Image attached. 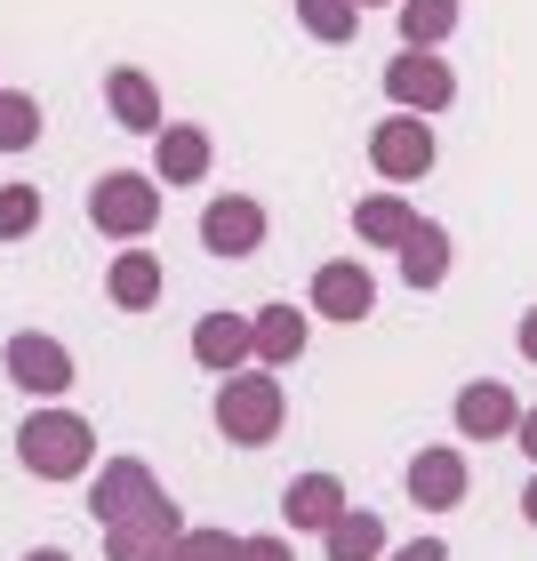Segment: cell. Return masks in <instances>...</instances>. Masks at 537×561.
<instances>
[{"label":"cell","mask_w":537,"mask_h":561,"mask_svg":"<svg viewBox=\"0 0 537 561\" xmlns=\"http://www.w3.org/2000/svg\"><path fill=\"white\" fill-rule=\"evenodd\" d=\"M386 561H449V546H442V538H409V546L386 553Z\"/></svg>","instance_id":"28"},{"label":"cell","mask_w":537,"mask_h":561,"mask_svg":"<svg viewBox=\"0 0 537 561\" xmlns=\"http://www.w3.org/2000/svg\"><path fill=\"white\" fill-rule=\"evenodd\" d=\"M409 225H418V209H409L401 193H362L353 201V233H362L369 249H401Z\"/></svg>","instance_id":"21"},{"label":"cell","mask_w":537,"mask_h":561,"mask_svg":"<svg viewBox=\"0 0 537 561\" xmlns=\"http://www.w3.org/2000/svg\"><path fill=\"white\" fill-rule=\"evenodd\" d=\"M16 457H24V473H41V481H81L96 466V425L81 410H33L16 425Z\"/></svg>","instance_id":"1"},{"label":"cell","mask_w":537,"mask_h":561,"mask_svg":"<svg viewBox=\"0 0 537 561\" xmlns=\"http://www.w3.org/2000/svg\"><path fill=\"white\" fill-rule=\"evenodd\" d=\"M297 24H305L321 48H345L353 33H362V9H353V0H297Z\"/></svg>","instance_id":"23"},{"label":"cell","mask_w":537,"mask_h":561,"mask_svg":"<svg viewBox=\"0 0 537 561\" xmlns=\"http://www.w3.org/2000/svg\"><path fill=\"white\" fill-rule=\"evenodd\" d=\"M89 225L121 249H145V233L161 225V185H152L145 169H105L89 185Z\"/></svg>","instance_id":"3"},{"label":"cell","mask_w":537,"mask_h":561,"mask_svg":"<svg viewBox=\"0 0 537 561\" xmlns=\"http://www.w3.org/2000/svg\"><path fill=\"white\" fill-rule=\"evenodd\" d=\"M41 193L33 185H0V241H33L41 233Z\"/></svg>","instance_id":"25"},{"label":"cell","mask_w":537,"mask_h":561,"mask_svg":"<svg viewBox=\"0 0 537 561\" xmlns=\"http://www.w3.org/2000/svg\"><path fill=\"white\" fill-rule=\"evenodd\" d=\"M209 161H217V145H209V129L201 121H169L161 137H152V185H201L209 176Z\"/></svg>","instance_id":"14"},{"label":"cell","mask_w":537,"mask_h":561,"mask_svg":"<svg viewBox=\"0 0 537 561\" xmlns=\"http://www.w3.org/2000/svg\"><path fill=\"white\" fill-rule=\"evenodd\" d=\"M241 561H297V553H289L281 529H265V538H241Z\"/></svg>","instance_id":"27"},{"label":"cell","mask_w":537,"mask_h":561,"mask_svg":"<svg viewBox=\"0 0 537 561\" xmlns=\"http://www.w3.org/2000/svg\"><path fill=\"white\" fill-rule=\"evenodd\" d=\"M313 313L321 321H369V305H377V280H369V265H353V257H329L321 273H313Z\"/></svg>","instance_id":"13"},{"label":"cell","mask_w":537,"mask_h":561,"mask_svg":"<svg viewBox=\"0 0 537 561\" xmlns=\"http://www.w3.org/2000/svg\"><path fill=\"white\" fill-rule=\"evenodd\" d=\"M152 490H161V481H152V466H145V457H105V466H96V490H89V514H96V529L129 522Z\"/></svg>","instance_id":"10"},{"label":"cell","mask_w":537,"mask_h":561,"mask_svg":"<svg viewBox=\"0 0 537 561\" xmlns=\"http://www.w3.org/2000/svg\"><path fill=\"white\" fill-rule=\"evenodd\" d=\"M433 161H442V145H433V121H418V113H386V121L369 129V169L386 176V193L418 185Z\"/></svg>","instance_id":"4"},{"label":"cell","mask_w":537,"mask_h":561,"mask_svg":"<svg viewBox=\"0 0 537 561\" xmlns=\"http://www.w3.org/2000/svg\"><path fill=\"white\" fill-rule=\"evenodd\" d=\"M9 377H16L33 401H65L81 369H72V353H65L57 337H41V329H16V337H9Z\"/></svg>","instance_id":"7"},{"label":"cell","mask_w":537,"mask_h":561,"mask_svg":"<svg viewBox=\"0 0 537 561\" xmlns=\"http://www.w3.org/2000/svg\"><path fill=\"white\" fill-rule=\"evenodd\" d=\"M377 81H386V105L418 113V121H433L442 105H457V72H449V57H425V48H401V57L377 72Z\"/></svg>","instance_id":"6"},{"label":"cell","mask_w":537,"mask_h":561,"mask_svg":"<svg viewBox=\"0 0 537 561\" xmlns=\"http://www.w3.org/2000/svg\"><path fill=\"white\" fill-rule=\"evenodd\" d=\"M41 105H33V89H0V152H33L41 145Z\"/></svg>","instance_id":"24"},{"label":"cell","mask_w":537,"mask_h":561,"mask_svg":"<svg viewBox=\"0 0 537 561\" xmlns=\"http://www.w3.org/2000/svg\"><path fill=\"white\" fill-rule=\"evenodd\" d=\"M176 538H185V514L169 490H152L129 522L105 529V561H176Z\"/></svg>","instance_id":"5"},{"label":"cell","mask_w":537,"mask_h":561,"mask_svg":"<svg viewBox=\"0 0 537 561\" xmlns=\"http://www.w3.org/2000/svg\"><path fill=\"white\" fill-rule=\"evenodd\" d=\"M201 241H209V257H258L265 249V201L217 193L209 209H201Z\"/></svg>","instance_id":"8"},{"label":"cell","mask_w":537,"mask_h":561,"mask_svg":"<svg viewBox=\"0 0 537 561\" xmlns=\"http://www.w3.org/2000/svg\"><path fill=\"white\" fill-rule=\"evenodd\" d=\"M522 522L537 529V473H529V490H522Z\"/></svg>","instance_id":"31"},{"label":"cell","mask_w":537,"mask_h":561,"mask_svg":"<svg viewBox=\"0 0 537 561\" xmlns=\"http://www.w3.org/2000/svg\"><path fill=\"white\" fill-rule=\"evenodd\" d=\"M281 505H289V529H313V538H321V529L353 505V490L338 473H297L289 490H281Z\"/></svg>","instance_id":"18"},{"label":"cell","mask_w":537,"mask_h":561,"mask_svg":"<svg viewBox=\"0 0 537 561\" xmlns=\"http://www.w3.org/2000/svg\"><path fill=\"white\" fill-rule=\"evenodd\" d=\"M401 280H409V289H442V280H449V225H433V217L409 225V241H401Z\"/></svg>","instance_id":"19"},{"label":"cell","mask_w":537,"mask_h":561,"mask_svg":"<svg viewBox=\"0 0 537 561\" xmlns=\"http://www.w3.org/2000/svg\"><path fill=\"white\" fill-rule=\"evenodd\" d=\"M514 442L529 449V466H537V410H522V425H514Z\"/></svg>","instance_id":"30"},{"label":"cell","mask_w":537,"mask_h":561,"mask_svg":"<svg viewBox=\"0 0 537 561\" xmlns=\"http://www.w3.org/2000/svg\"><path fill=\"white\" fill-rule=\"evenodd\" d=\"M514 345H522V362H537V305L522 313V329H514Z\"/></svg>","instance_id":"29"},{"label":"cell","mask_w":537,"mask_h":561,"mask_svg":"<svg viewBox=\"0 0 537 561\" xmlns=\"http://www.w3.org/2000/svg\"><path fill=\"white\" fill-rule=\"evenodd\" d=\"M161 289H169V273H161V257H152V249H121V257L105 265V297L121 305V313H152V305H161Z\"/></svg>","instance_id":"17"},{"label":"cell","mask_w":537,"mask_h":561,"mask_svg":"<svg viewBox=\"0 0 537 561\" xmlns=\"http://www.w3.org/2000/svg\"><path fill=\"white\" fill-rule=\"evenodd\" d=\"M281 417H289V393H281L273 369H241V377H217V433L233 449H265Z\"/></svg>","instance_id":"2"},{"label":"cell","mask_w":537,"mask_h":561,"mask_svg":"<svg viewBox=\"0 0 537 561\" xmlns=\"http://www.w3.org/2000/svg\"><path fill=\"white\" fill-rule=\"evenodd\" d=\"M393 16H401V41L425 57H442V41L457 33V0H393Z\"/></svg>","instance_id":"22"},{"label":"cell","mask_w":537,"mask_h":561,"mask_svg":"<svg viewBox=\"0 0 537 561\" xmlns=\"http://www.w3.org/2000/svg\"><path fill=\"white\" fill-rule=\"evenodd\" d=\"M514 425H522V401L505 377H473L466 393H457V433L466 442H514Z\"/></svg>","instance_id":"9"},{"label":"cell","mask_w":537,"mask_h":561,"mask_svg":"<svg viewBox=\"0 0 537 561\" xmlns=\"http://www.w3.org/2000/svg\"><path fill=\"white\" fill-rule=\"evenodd\" d=\"M105 105H113L121 129H137V137H161V129H169L161 81H152V72H137V65H113V72H105Z\"/></svg>","instance_id":"15"},{"label":"cell","mask_w":537,"mask_h":561,"mask_svg":"<svg viewBox=\"0 0 537 561\" xmlns=\"http://www.w3.org/2000/svg\"><path fill=\"white\" fill-rule=\"evenodd\" d=\"M466 490H473V473H466V449H418L409 457V497L425 505V514H449V505H466Z\"/></svg>","instance_id":"12"},{"label":"cell","mask_w":537,"mask_h":561,"mask_svg":"<svg viewBox=\"0 0 537 561\" xmlns=\"http://www.w3.org/2000/svg\"><path fill=\"white\" fill-rule=\"evenodd\" d=\"M249 345H258V369L281 377V369L305 353V305H289V297L258 305V313H249Z\"/></svg>","instance_id":"16"},{"label":"cell","mask_w":537,"mask_h":561,"mask_svg":"<svg viewBox=\"0 0 537 561\" xmlns=\"http://www.w3.org/2000/svg\"><path fill=\"white\" fill-rule=\"evenodd\" d=\"M321 546H329V561H386V522H377L369 505H345V514L321 529Z\"/></svg>","instance_id":"20"},{"label":"cell","mask_w":537,"mask_h":561,"mask_svg":"<svg viewBox=\"0 0 537 561\" xmlns=\"http://www.w3.org/2000/svg\"><path fill=\"white\" fill-rule=\"evenodd\" d=\"M193 362L209 369V377H241V369H258L249 313H201V321H193Z\"/></svg>","instance_id":"11"},{"label":"cell","mask_w":537,"mask_h":561,"mask_svg":"<svg viewBox=\"0 0 537 561\" xmlns=\"http://www.w3.org/2000/svg\"><path fill=\"white\" fill-rule=\"evenodd\" d=\"M176 561H241V538H233V529H193V522H185Z\"/></svg>","instance_id":"26"},{"label":"cell","mask_w":537,"mask_h":561,"mask_svg":"<svg viewBox=\"0 0 537 561\" xmlns=\"http://www.w3.org/2000/svg\"><path fill=\"white\" fill-rule=\"evenodd\" d=\"M353 9H393V0H353Z\"/></svg>","instance_id":"33"},{"label":"cell","mask_w":537,"mask_h":561,"mask_svg":"<svg viewBox=\"0 0 537 561\" xmlns=\"http://www.w3.org/2000/svg\"><path fill=\"white\" fill-rule=\"evenodd\" d=\"M24 561H72V553H57V546H33V553H24Z\"/></svg>","instance_id":"32"}]
</instances>
